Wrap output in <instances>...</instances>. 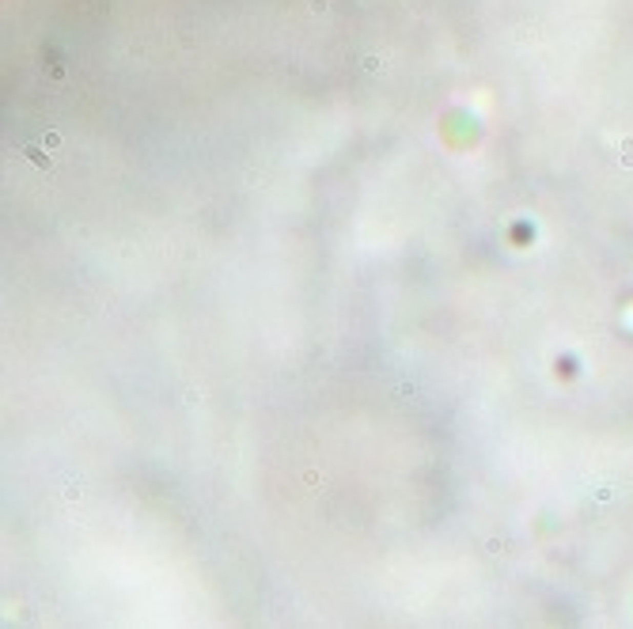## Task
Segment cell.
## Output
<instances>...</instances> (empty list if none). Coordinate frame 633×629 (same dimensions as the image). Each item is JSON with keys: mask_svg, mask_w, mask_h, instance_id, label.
Segmentation results:
<instances>
[{"mask_svg": "<svg viewBox=\"0 0 633 629\" xmlns=\"http://www.w3.org/2000/svg\"><path fill=\"white\" fill-rule=\"evenodd\" d=\"M65 497H69V500H80V497H84V485H80V481H72V485H69V493H65Z\"/></svg>", "mask_w": 633, "mask_h": 629, "instance_id": "3", "label": "cell"}, {"mask_svg": "<svg viewBox=\"0 0 633 629\" xmlns=\"http://www.w3.org/2000/svg\"><path fill=\"white\" fill-rule=\"evenodd\" d=\"M57 144H61V133H57V129H50V133L42 137V148H57Z\"/></svg>", "mask_w": 633, "mask_h": 629, "instance_id": "2", "label": "cell"}, {"mask_svg": "<svg viewBox=\"0 0 633 629\" xmlns=\"http://www.w3.org/2000/svg\"><path fill=\"white\" fill-rule=\"evenodd\" d=\"M27 156H31V159L38 163V167H50V156H46L42 148H27Z\"/></svg>", "mask_w": 633, "mask_h": 629, "instance_id": "1", "label": "cell"}]
</instances>
